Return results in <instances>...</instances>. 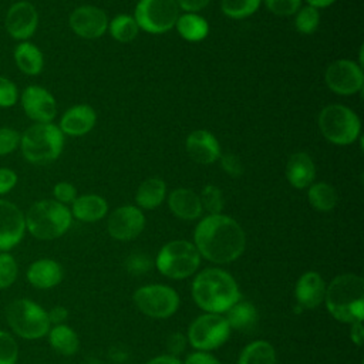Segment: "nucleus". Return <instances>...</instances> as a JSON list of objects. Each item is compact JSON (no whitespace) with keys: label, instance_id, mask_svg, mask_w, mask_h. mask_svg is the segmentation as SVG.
<instances>
[{"label":"nucleus","instance_id":"1","mask_svg":"<svg viewBox=\"0 0 364 364\" xmlns=\"http://www.w3.org/2000/svg\"><path fill=\"white\" fill-rule=\"evenodd\" d=\"M193 245L200 257L216 263H232L246 247V235L239 222L228 215H208L196 225Z\"/></svg>","mask_w":364,"mask_h":364},{"label":"nucleus","instance_id":"2","mask_svg":"<svg viewBox=\"0 0 364 364\" xmlns=\"http://www.w3.org/2000/svg\"><path fill=\"white\" fill-rule=\"evenodd\" d=\"M192 299L205 313L223 314L240 300V290L230 273L219 267H208L195 276Z\"/></svg>","mask_w":364,"mask_h":364},{"label":"nucleus","instance_id":"3","mask_svg":"<svg viewBox=\"0 0 364 364\" xmlns=\"http://www.w3.org/2000/svg\"><path fill=\"white\" fill-rule=\"evenodd\" d=\"M324 303L337 321L351 324L364 318V280L354 273H343L327 284Z\"/></svg>","mask_w":364,"mask_h":364},{"label":"nucleus","instance_id":"4","mask_svg":"<svg viewBox=\"0 0 364 364\" xmlns=\"http://www.w3.org/2000/svg\"><path fill=\"white\" fill-rule=\"evenodd\" d=\"M26 229L40 240H53L63 236L71 226L70 209L57 200H38L24 215Z\"/></svg>","mask_w":364,"mask_h":364},{"label":"nucleus","instance_id":"5","mask_svg":"<svg viewBox=\"0 0 364 364\" xmlns=\"http://www.w3.org/2000/svg\"><path fill=\"white\" fill-rule=\"evenodd\" d=\"M23 156L31 164L57 159L64 146V134L53 122H36L20 135Z\"/></svg>","mask_w":364,"mask_h":364},{"label":"nucleus","instance_id":"6","mask_svg":"<svg viewBox=\"0 0 364 364\" xmlns=\"http://www.w3.org/2000/svg\"><path fill=\"white\" fill-rule=\"evenodd\" d=\"M154 263L162 276L182 280L196 273L200 264V255L193 242L175 239L159 249Z\"/></svg>","mask_w":364,"mask_h":364},{"label":"nucleus","instance_id":"7","mask_svg":"<svg viewBox=\"0 0 364 364\" xmlns=\"http://www.w3.org/2000/svg\"><path fill=\"white\" fill-rule=\"evenodd\" d=\"M318 128L323 136L334 145H350L361 131L358 115L346 105L331 104L318 114Z\"/></svg>","mask_w":364,"mask_h":364},{"label":"nucleus","instance_id":"8","mask_svg":"<svg viewBox=\"0 0 364 364\" xmlns=\"http://www.w3.org/2000/svg\"><path fill=\"white\" fill-rule=\"evenodd\" d=\"M6 318L11 330L27 340L44 337L51 326L47 311L28 299L13 300L6 307Z\"/></svg>","mask_w":364,"mask_h":364},{"label":"nucleus","instance_id":"9","mask_svg":"<svg viewBox=\"0 0 364 364\" xmlns=\"http://www.w3.org/2000/svg\"><path fill=\"white\" fill-rule=\"evenodd\" d=\"M230 331L225 316L203 313L189 324L186 340L195 350L212 351L228 341Z\"/></svg>","mask_w":364,"mask_h":364},{"label":"nucleus","instance_id":"10","mask_svg":"<svg viewBox=\"0 0 364 364\" xmlns=\"http://www.w3.org/2000/svg\"><path fill=\"white\" fill-rule=\"evenodd\" d=\"M175 0H139L134 18L139 27L151 34H162L175 27L179 17Z\"/></svg>","mask_w":364,"mask_h":364},{"label":"nucleus","instance_id":"11","mask_svg":"<svg viewBox=\"0 0 364 364\" xmlns=\"http://www.w3.org/2000/svg\"><path fill=\"white\" fill-rule=\"evenodd\" d=\"M136 309L151 318H168L179 307V294L166 284H148L134 291Z\"/></svg>","mask_w":364,"mask_h":364},{"label":"nucleus","instance_id":"12","mask_svg":"<svg viewBox=\"0 0 364 364\" xmlns=\"http://www.w3.org/2000/svg\"><path fill=\"white\" fill-rule=\"evenodd\" d=\"M324 81L333 92L340 95H353L363 90V68L355 61L347 58L336 60L327 67Z\"/></svg>","mask_w":364,"mask_h":364},{"label":"nucleus","instance_id":"13","mask_svg":"<svg viewBox=\"0 0 364 364\" xmlns=\"http://www.w3.org/2000/svg\"><path fill=\"white\" fill-rule=\"evenodd\" d=\"M145 228V216L138 206L124 205L117 208L107 220L109 236L119 242L132 240L141 235Z\"/></svg>","mask_w":364,"mask_h":364},{"label":"nucleus","instance_id":"14","mask_svg":"<svg viewBox=\"0 0 364 364\" xmlns=\"http://www.w3.org/2000/svg\"><path fill=\"white\" fill-rule=\"evenodd\" d=\"M38 13L30 1L11 4L4 17L6 31L16 40H28L37 30Z\"/></svg>","mask_w":364,"mask_h":364},{"label":"nucleus","instance_id":"15","mask_svg":"<svg viewBox=\"0 0 364 364\" xmlns=\"http://www.w3.org/2000/svg\"><path fill=\"white\" fill-rule=\"evenodd\" d=\"M68 24L77 36L92 40L108 30V17L100 7L80 6L70 14Z\"/></svg>","mask_w":364,"mask_h":364},{"label":"nucleus","instance_id":"16","mask_svg":"<svg viewBox=\"0 0 364 364\" xmlns=\"http://www.w3.org/2000/svg\"><path fill=\"white\" fill-rule=\"evenodd\" d=\"M21 107L34 122H51L57 115V102L50 91L40 85H28L21 94Z\"/></svg>","mask_w":364,"mask_h":364},{"label":"nucleus","instance_id":"17","mask_svg":"<svg viewBox=\"0 0 364 364\" xmlns=\"http://www.w3.org/2000/svg\"><path fill=\"white\" fill-rule=\"evenodd\" d=\"M26 219L11 202L0 199V250L14 247L24 236Z\"/></svg>","mask_w":364,"mask_h":364},{"label":"nucleus","instance_id":"18","mask_svg":"<svg viewBox=\"0 0 364 364\" xmlns=\"http://www.w3.org/2000/svg\"><path fill=\"white\" fill-rule=\"evenodd\" d=\"M185 149L189 158L200 165H210L220 155V146L213 134L206 129L191 132L185 141Z\"/></svg>","mask_w":364,"mask_h":364},{"label":"nucleus","instance_id":"19","mask_svg":"<svg viewBox=\"0 0 364 364\" xmlns=\"http://www.w3.org/2000/svg\"><path fill=\"white\" fill-rule=\"evenodd\" d=\"M327 283L320 276V273L310 270L303 273L294 287V297L299 307L306 310H313L324 301Z\"/></svg>","mask_w":364,"mask_h":364},{"label":"nucleus","instance_id":"20","mask_svg":"<svg viewBox=\"0 0 364 364\" xmlns=\"http://www.w3.org/2000/svg\"><path fill=\"white\" fill-rule=\"evenodd\" d=\"M97 121L95 111L87 104H78L68 108L61 119L58 128L63 134L71 136H81L88 134Z\"/></svg>","mask_w":364,"mask_h":364},{"label":"nucleus","instance_id":"21","mask_svg":"<svg viewBox=\"0 0 364 364\" xmlns=\"http://www.w3.org/2000/svg\"><path fill=\"white\" fill-rule=\"evenodd\" d=\"M284 175L293 188L304 189L314 181L316 165L309 154L296 152L287 159Z\"/></svg>","mask_w":364,"mask_h":364},{"label":"nucleus","instance_id":"22","mask_svg":"<svg viewBox=\"0 0 364 364\" xmlns=\"http://www.w3.org/2000/svg\"><path fill=\"white\" fill-rule=\"evenodd\" d=\"M171 212L183 220H195L200 218L203 209L199 195L188 188H176L168 196Z\"/></svg>","mask_w":364,"mask_h":364},{"label":"nucleus","instance_id":"23","mask_svg":"<svg viewBox=\"0 0 364 364\" xmlns=\"http://www.w3.org/2000/svg\"><path fill=\"white\" fill-rule=\"evenodd\" d=\"M27 280L37 289L55 287L63 280V267L53 259H38L30 264Z\"/></svg>","mask_w":364,"mask_h":364},{"label":"nucleus","instance_id":"24","mask_svg":"<svg viewBox=\"0 0 364 364\" xmlns=\"http://www.w3.org/2000/svg\"><path fill=\"white\" fill-rule=\"evenodd\" d=\"M71 215L81 222H97L102 219L108 212L107 200L94 193L77 196L71 203Z\"/></svg>","mask_w":364,"mask_h":364},{"label":"nucleus","instance_id":"25","mask_svg":"<svg viewBox=\"0 0 364 364\" xmlns=\"http://www.w3.org/2000/svg\"><path fill=\"white\" fill-rule=\"evenodd\" d=\"M166 198V185L159 178L145 179L136 189L135 202L139 209L152 210L158 208Z\"/></svg>","mask_w":364,"mask_h":364},{"label":"nucleus","instance_id":"26","mask_svg":"<svg viewBox=\"0 0 364 364\" xmlns=\"http://www.w3.org/2000/svg\"><path fill=\"white\" fill-rule=\"evenodd\" d=\"M14 61L20 71L27 75H37L43 71L44 57L37 46L28 41H21L14 48Z\"/></svg>","mask_w":364,"mask_h":364},{"label":"nucleus","instance_id":"27","mask_svg":"<svg viewBox=\"0 0 364 364\" xmlns=\"http://www.w3.org/2000/svg\"><path fill=\"white\" fill-rule=\"evenodd\" d=\"M225 318L230 327V330H237V331H252L257 323L259 314L256 307L249 303V301H237L235 303L226 313Z\"/></svg>","mask_w":364,"mask_h":364},{"label":"nucleus","instance_id":"28","mask_svg":"<svg viewBox=\"0 0 364 364\" xmlns=\"http://www.w3.org/2000/svg\"><path fill=\"white\" fill-rule=\"evenodd\" d=\"M50 346L61 355H74L80 348L78 334L65 324H57L48 331Z\"/></svg>","mask_w":364,"mask_h":364},{"label":"nucleus","instance_id":"29","mask_svg":"<svg viewBox=\"0 0 364 364\" xmlns=\"http://www.w3.org/2000/svg\"><path fill=\"white\" fill-rule=\"evenodd\" d=\"M175 27L178 33L182 36V38L192 43L202 41L209 33L208 21L196 13H185L179 16Z\"/></svg>","mask_w":364,"mask_h":364},{"label":"nucleus","instance_id":"30","mask_svg":"<svg viewBox=\"0 0 364 364\" xmlns=\"http://www.w3.org/2000/svg\"><path fill=\"white\" fill-rule=\"evenodd\" d=\"M237 364H276V350L266 340L252 341L242 350Z\"/></svg>","mask_w":364,"mask_h":364},{"label":"nucleus","instance_id":"31","mask_svg":"<svg viewBox=\"0 0 364 364\" xmlns=\"http://www.w3.org/2000/svg\"><path fill=\"white\" fill-rule=\"evenodd\" d=\"M307 198L310 205L318 212H330L336 208L338 196L336 189L327 182H316L309 186Z\"/></svg>","mask_w":364,"mask_h":364},{"label":"nucleus","instance_id":"32","mask_svg":"<svg viewBox=\"0 0 364 364\" xmlns=\"http://www.w3.org/2000/svg\"><path fill=\"white\" fill-rule=\"evenodd\" d=\"M108 31L114 40L119 43H131L139 31V27L132 16L118 14L108 23Z\"/></svg>","mask_w":364,"mask_h":364},{"label":"nucleus","instance_id":"33","mask_svg":"<svg viewBox=\"0 0 364 364\" xmlns=\"http://www.w3.org/2000/svg\"><path fill=\"white\" fill-rule=\"evenodd\" d=\"M262 0H222L220 10L230 18H246L252 16L260 6Z\"/></svg>","mask_w":364,"mask_h":364},{"label":"nucleus","instance_id":"34","mask_svg":"<svg viewBox=\"0 0 364 364\" xmlns=\"http://www.w3.org/2000/svg\"><path fill=\"white\" fill-rule=\"evenodd\" d=\"M320 23V14L318 10L313 6H304L300 7L296 11V18H294V26L296 30L301 34H311L317 30Z\"/></svg>","mask_w":364,"mask_h":364},{"label":"nucleus","instance_id":"35","mask_svg":"<svg viewBox=\"0 0 364 364\" xmlns=\"http://www.w3.org/2000/svg\"><path fill=\"white\" fill-rule=\"evenodd\" d=\"M202 209L206 210L209 215H218L222 213L225 206V199L222 191L215 185H206L200 195H199Z\"/></svg>","mask_w":364,"mask_h":364},{"label":"nucleus","instance_id":"36","mask_svg":"<svg viewBox=\"0 0 364 364\" xmlns=\"http://www.w3.org/2000/svg\"><path fill=\"white\" fill-rule=\"evenodd\" d=\"M18 267L14 257L6 252L0 253V289L10 287L17 279Z\"/></svg>","mask_w":364,"mask_h":364},{"label":"nucleus","instance_id":"37","mask_svg":"<svg viewBox=\"0 0 364 364\" xmlns=\"http://www.w3.org/2000/svg\"><path fill=\"white\" fill-rule=\"evenodd\" d=\"M18 346L11 334L0 330V364H16Z\"/></svg>","mask_w":364,"mask_h":364},{"label":"nucleus","instance_id":"38","mask_svg":"<svg viewBox=\"0 0 364 364\" xmlns=\"http://www.w3.org/2000/svg\"><path fill=\"white\" fill-rule=\"evenodd\" d=\"M264 4L273 14L287 17L296 14L301 6V0H264Z\"/></svg>","mask_w":364,"mask_h":364},{"label":"nucleus","instance_id":"39","mask_svg":"<svg viewBox=\"0 0 364 364\" xmlns=\"http://www.w3.org/2000/svg\"><path fill=\"white\" fill-rule=\"evenodd\" d=\"M20 145V134L9 127L0 128V156L11 154Z\"/></svg>","mask_w":364,"mask_h":364},{"label":"nucleus","instance_id":"40","mask_svg":"<svg viewBox=\"0 0 364 364\" xmlns=\"http://www.w3.org/2000/svg\"><path fill=\"white\" fill-rule=\"evenodd\" d=\"M18 91L13 81L0 75V107H13L17 102Z\"/></svg>","mask_w":364,"mask_h":364},{"label":"nucleus","instance_id":"41","mask_svg":"<svg viewBox=\"0 0 364 364\" xmlns=\"http://www.w3.org/2000/svg\"><path fill=\"white\" fill-rule=\"evenodd\" d=\"M53 195H54L57 202H60L63 205H67V203H73L75 200L77 189L70 182H58V183L54 185Z\"/></svg>","mask_w":364,"mask_h":364},{"label":"nucleus","instance_id":"42","mask_svg":"<svg viewBox=\"0 0 364 364\" xmlns=\"http://www.w3.org/2000/svg\"><path fill=\"white\" fill-rule=\"evenodd\" d=\"M222 169L232 178H239L243 173V165L240 159L233 154H220L219 155Z\"/></svg>","mask_w":364,"mask_h":364},{"label":"nucleus","instance_id":"43","mask_svg":"<svg viewBox=\"0 0 364 364\" xmlns=\"http://www.w3.org/2000/svg\"><path fill=\"white\" fill-rule=\"evenodd\" d=\"M125 266L132 274H142V273H145L146 270L151 269L152 260L148 256L142 255V253H135V255H131L127 259Z\"/></svg>","mask_w":364,"mask_h":364},{"label":"nucleus","instance_id":"44","mask_svg":"<svg viewBox=\"0 0 364 364\" xmlns=\"http://www.w3.org/2000/svg\"><path fill=\"white\" fill-rule=\"evenodd\" d=\"M183 364H220V361L209 351L195 350L193 353H189L185 357Z\"/></svg>","mask_w":364,"mask_h":364},{"label":"nucleus","instance_id":"45","mask_svg":"<svg viewBox=\"0 0 364 364\" xmlns=\"http://www.w3.org/2000/svg\"><path fill=\"white\" fill-rule=\"evenodd\" d=\"M186 337L181 333H173L169 336L168 341H166V350H168V354L169 355H173V357H178L186 347Z\"/></svg>","mask_w":364,"mask_h":364},{"label":"nucleus","instance_id":"46","mask_svg":"<svg viewBox=\"0 0 364 364\" xmlns=\"http://www.w3.org/2000/svg\"><path fill=\"white\" fill-rule=\"evenodd\" d=\"M17 183V173L10 168H0V195L10 192Z\"/></svg>","mask_w":364,"mask_h":364},{"label":"nucleus","instance_id":"47","mask_svg":"<svg viewBox=\"0 0 364 364\" xmlns=\"http://www.w3.org/2000/svg\"><path fill=\"white\" fill-rule=\"evenodd\" d=\"M178 7L185 10L186 13H196L205 9L210 0H175Z\"/></svg>","mask_w":364,"mask_h":364},{"label":"nucleus","instance_id":"48","mask_svg":"<svg viewBox=\"0 0 364 364\" xmlns=\"http://www.w3.org/2000/svg\"><path fill=\"white\" fill-rule=\"evenodd\" d=\"M47 314H48L50 323L57 326V324H63L67 320L68 310L65 307H63V306H55L50 311H47Z\"/></svg>","mask_w":364,"mask_h":364},{"label":"nucleus","instance_id":"49","mask_svg":"<svg viewBox=\"0 0 364 364\" xmlns=\"http://www.w3.org/2000/svg\"><path fill=\"white\" fill-rule=\"evenodd\" d=\"M350 338L358 347L363 344V340H364L363 321H354L350 324Z\"/></svg>","mask_w":364,"mask_h":364},{"label":"nucleus","instance_id":"50","mask_svg":"<svg viewBox=\"0 0 364 364\" xmlns=\"http://www.w3.org/2000/svg\"><path fill=\"white\" fill-rule=\"evenodd\" d=\"M146 364H183V363L178 357H173L169 354H162V355L154 357Z\"/></svg>","mask_w":364,"mask_h":364},{"label":"nucleus","instance_id":"51","mask_svg":"<svg viewBox=\"0 0 364 364\" xmlns=\"http://www.w3.org/2000/svg\"><path fill=\"white\" fill-rule=\"evenodd\" d=\"M306 1H307L309 6H313L318 10V9H324V7L331 6L336 0H306Z\"/></svg>","mask_w":364,"mask_h":364}]
</instances>
